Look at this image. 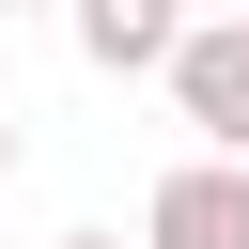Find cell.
Instances as JSON below:
<instances>
[{"instance_id":"3957f363","label":"cell","mask_w":249,"mask_h":249,"mask_svg":"<svg viewBox=\"0 0 249 249\" xmlns=\"http://www.w3.org/2000/svg\"><path fill=\"white\" fill-rule=\"evenodd\" d=\"M78 62L93 78H171L187 62V16L171 0H78Z\"/></svg>"},{"instance_id":"5b68a950","label":"cell","mask_w":249,"mask_h":249,"mask_svg":"<svg viewBox=\"0 0 249 249\" xmlns=\"http://www.w3.org/2000/svg\"><path fill=\"white\" fill-rule=\"evenodd\" d=\"M62 249H124V233H62Z\"/></svg>"},{"instance_id":"7a4b0ae2","label":"cell","mask_w":249,"mask_h":249,"mask_svg":"<svg viewBox=\"0 0 249 249\" xmlns=\"http://www.w3.org/2000/svg\"><path fill=\"white\" fill-rule=\"evenodd\" d=\"M140 249H249V171H218V156L156 171V202H140Z\"/></svg>"},{"instance_id":"6da1fadb","label":"cell","mask_w":249,"mask_h":249,"mask_svg":"<svg viewBox=\"0 0 249 249\" xmlns=\"http://www.w3.org/2000/svg\"><path fill=\"white\" fill-rule=\"evenodd\" d=\"M171 109L202 124V156H218V171H249V16L187 31V62H171Z\"/></svg>"},{"instance_id":"277c9868","label":"cell","mask_w":249,"mask_h":249,"mask_svg":"<svg viewBox=\"0 0 249 249\" xmlns=\"http://www.w3.org/2000/svg\"><path fill=\"white\" fill-rule=\"evenodd\" d=\"M0 187H16V124H0Z\"/></svg>"}]
</instances>
